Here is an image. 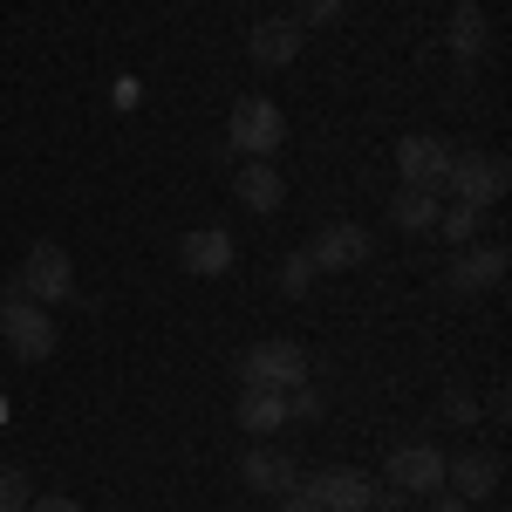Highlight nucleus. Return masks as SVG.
I'll return each mask as SVG.
<instances>
[{
    "instance_id": "1",
    "label": "nucleus",
    "mask_w": 512,
    "mask_h": 512,
    "mask_svg": "<svg viewBox=\"0 0 512 512\" xmlns=\"http://www.w3.org/2000/svg\"><path fill=\"white\" fill-rule=\"evenodd\" d=\"M7 294H28V301H41V308L76 301V260H69L55 239H35V246H28V260H21L14 280H7Z\"/></svg>"
},
{
    "instance_id": "2",
    "label": "nucleus",
    "mask_w": 512,
    "mask_h": 512,
    "mask_svg": "<svg viewBox=\"0 0 512 512\" xmlns=\"http://www.w3.org/2000/svg\"><path fill=\"white\" fill-rule=\"evenodd\" d=\"M506 185H512V164L499 158V151H451L444 192L458 198V205H485V212H499Z\"/></svg>"
},
{
    "instance_id": "3",
    "label": "nucleus",
    "mask_w": 512,
    "mask_h": 512,
    "mask_svg": "<svg viewBox=\"0 0 512 512\" xmlns=\"http://www.w3.org/2000/svg\"><path fill=\"white\" fill-rule=\"evenodd\" d=\"M280 144H287V117H280L267 96H239L233 117H226V151H239V158H274Z\"/></svg>"
},
{
    "instance_id": "4",
    "label": "nucleus",
    "mask_w": 512,
    "mask_h": 512,
    "mask_svg": "<svg viewBox=\"0 0 512 512\" xmlns=\"http://www.w3.org/2000/svg\"><path fill=\"white\" fill-rule=\"evenodd\" d=\"M0 342L14 362H48L55 355V315H41V301H28V294H7L0 301Z\"/></svg>"
},
{
    "instance_id": "5",
    "label": "nucleus",
    "mask_w": 512,
    "mask_h": 512,
    "mask_svg": "<svg viewBox=\"0 0 512 512\" xmlns=\"http://www.w3.org/2000/svg\"><path fill=\"white\" fill-rule=\"evenodd\" d=\"M239 376L260 383V390H294V383H308V349L301 342H253Z\"/></svg>"
},
{
    "instance_id": "6",
    "label": "nucleus",
    "mask_w": 512,
    "mask_h": 512,
    "mask_svg": "<svg viewBox=\"0 0 512 512\" xmlns=\"http://www.w3.org/2000/svg\"><path fill=\"white\" fill-rule=\"evenodd\" d=\"M451 151H458V144H444L437 130H410V137L396 144V171H403V185H417V192H444Z\"/></svg>"
},
{
    "instance_id": "7",
    "label": "nucleus",
    "mask_w": 512,
    "mask_h": 512,
    "mask_svg": "<svg viewBox=\"0 0 512 512\" xmlns=\"http://www.w3.org/2000/svg\"><path fill=\"white\" fill-rule=\"evenodd\" d=\"M383 478H390L403 499H431V492H444V451L437 444H396Z\"/></svg>"
},
{
    "instance_id": "8",
    "label": "nucleus",
    "mask_w": 512,
    "mask_h": 512,
    "mask_svg": "<svg viewBox=\"0 0 512 512\" xmlns=\"http://www.w3.org/2000/svg\"><path fill=\"white\" fill-rule=\"evenodd\" d=\"M499 478H506V458L499 451H458V458H444V492H458L465 506L492 499Z\"/></svg>"
},
{
    "instance_id": "9",
    "label": "nucleus",
    "mask_w": 512,
    "mask_h": 512,
    "mask_svg": "<svg viewBox=\"0 0 512 512\" xmlns=\"http://www.w3.org/2000/svg\"><path fill=\"white\" fill-rule=\"evenodd\" d=\"M369 253H376V246H369V233H362V226H349V219L321 226V233H315V246H308L315 274H355V267H362Z\"/></svg>"
},
{
    "instance_id": "10",
    "label": "nucleus",
    "mask_w": 512,
    "mask_h": 512,
    "mask_svg": "<svg viewBox=\"0 0 512 512\" xmlns=\"http://www.w3.org/2000/svg\"><path fill=\"white\" fill-rule=\"evenodd\" d=\"M301 41H308V28H301L294 14H274V21H253L246 55H253V69H287V62L301 55Z\"/></svg>"
},
{
    "instance_id": "11",
    "label": "nucleus",
    "mask_w": 512,
    "mask_h": 512,
    "mask_svg": "<svg viewBox=\"0 0 512 512\" xmlns=\"http://www.w3.org/2000/svg\"><path fill=\"white\" fill-rule=\"evenodd\" d=\"M308 492H315V506L321 512H369V478L355 472V465H328V472H315V478H301Z\"/></svg>"
},
{
    "instance_id": "12",
    "label": "nucleus",
    "mask_w": 512,
    "mask_h": 512,
    "mask_svg": "<svg viewBox=\"0 0 512 512\" xmlns=\"http://www.w3.org/2000/svg\"><path fill=\"white\" fill-rule=\"evenodd\" d=\"M506 246H499V239H492V246H465V253H458V260H451V294H485V287H499V280H506Z\"/></svg>"
},
{
    "instance_id": "13",
    "label": "nucleus",
    "mask_w": 512,
    "mask_h": 512,
    "mask_svg": "<svg viewBox=\"0 0 512 512\" xmlns=\"http://www.w3.org/2000/svg\"><path fill=\"white\" fill-rule=\"evenodd\" d=\"M178 260H185L192 274L219 280L239 260V246H233V233H226V226H192V233H185V246H178Z\"/></svg>"
},
{
    "instance_id": "14",
    "label": "nucleus",
    "mask_w": 512,
    "mask_h": 512,
    "mask_svg": "<svg viewBox=\"0 0 512 512\" xmlns=\"http://www.w3.org/2000/svg\"><path fill=\"white\" fill-rule=\"evenodd\" d=\"M233 198L246 205V212H260V219H267V212H280V198H287V178H280L267 158H246L233 171Z\"/></svg>"
},
{
    "instance_id": "15",
    "label": "nucleus",
    "mask_w": 512,
    "mask_h": 512,
    "mask_svg": "<svg viewBox=\"0 0 512 512\" xmlns=\"http://www.w3.org/2000/svg\"><path fill=\"white\" fill-rule=\"evenodd\" d=\"M239 485L260 492V499H280L287 485H301V472H294L287 451H246V458H239Z\"/></svg>"
},
{
    "instance_id": "16",
    "label": "nucleus",
    "mask_w": 512,
    "mask_h": 512,
    "mask_svg": "<svg viewBox=\"0 0 512 512\" xmlns=\"http://www.w3.org/2000/svg\"><path fill=\"white\" fill-rule=\"evenodd\" d=\"M485 35H492V21H485V7H478V0H458V7H451V55H458V62H465V69H472L478 55H485Z\"/></svg>"
},
{
    "instance_id": "17",
    "label": "nucleus",
    "mask_w": 512,
    "mask_h": 512,
    "mask_svg": "<svg viewBox=\"0 0 512 512\" xmlns=\"http://www.w3.org/2000/svg\"><path fill=\"white\" fill-rule=\"evenodd\" d=\"M239 424L253 437H267L287 424V390H260V383H246V396H239Z\"/></svg>"
},
{
    "instance_id": "18",
    "label": "nucleus",
    "mask_w": 512,
    "mask_h": 512,
    "mask_svg": "<svg viewBox=\"0 0 512 512\" xmlns=\"http://www.w3.org/2000/svg\"><path fill=\"white\" fill-rule=\"evenodd\" d=\"M437 192H417V185H403V192L390 198V219L403 226V233H437Z\"/></svg>"
},
{
    "instance_id": "19",
    "label": "nucleus",
    "mask_w": 512,
    "mask_h": 512,
    "mask_svg": "<svg viewBox=\"0 0 512 512\" xmlns=\"http://www.w3.org/2000/svg\"><path fill=\"white\" fill-rule=\"evenodd\" d=\"M485 219H492V212H485V205H458V198H451V205H444V212H437V233L451 239V246H472V239L485 233Z\"/></svg>"
},
{
    "instance_id": "20",
    "label": "nucleus",
    "mask_w": 512,
    "mask_h": 512,
    "mask_svg": "<svg viewBox=\"0 0 512 512\" xmlns=\"http://www.w3.org/2000/svg\"><path fill=\"white\" fill-rule=\"evenodd\" d=\"M28 499H35L28 472L21 465H0V512H28Z\"/></svg>"
},
{
    "instance_id": "21",
    "label": "nucleus",
    "mask_w": 512,
    "mask_h": 512,
    "mask_svg": "<svg viewBox=\"0 0 512 512\" xmlns=\"http://www.w3.org/2000/svg\"><path fill=\"white\" fill-rule=\"evenodd\" d=\"M315 417H321L315 383H294V390H287V424H315Z\"/></svg>"
},
{
    "instance_id": "22",
    "label": "nucleus",
    "mask_w": 512,
    "mask_h": 512,
    "mask_svg": "<svg viewBox=\"0 0 512 512\" xmlns=\"http://www.w3.org/2000/svg\"><path fill=\"white\" fill-rule=\"evenodd\" d=\"M308 287H315V260H308V253H294V260L280 267V294H308Z\"/></svg>"
},
{
    "instance_id": "23",
    "label": "nucleus",
    "mask_w": 512,
    "mask_h": 512,
    "mask_svg": "<svg viewBox=\"0 0 512 512\" xmlns=\"http://www.w3.org/2000/svg\"><path fill=\"white\" fill-rule=\"evenodd\" d=\"M444 417H451V424H478V396H465V390H444Z\"/></svg>"
},
{
    "instance_id": "24",
    "label": "nucleus",
    "mask_w": 512,
    "mask_h": 512,
    "mask_svg": "<svg viewBox=\"0 0 512 512\" xmlns=\"http://www.w3.org/2000/svg\"><path fill=\"white\" fill-rule=\"evenodd\" d=\"M335 14H342V0H301L294 21H301V28H321V21H335Z\"/></svg>"
},
{
    "instance_id": "25",
    "label": "nucleus",
    "mask_w": 512,
    "mask_h": 512,
    "mask_svg": "<svg viewBox=\"0 0 512 512\" xmlns=\"http://www.w3.org/2000/svg\"><path fill=\"white\" fill-rule=\"evenodd\" d=\"M280 512H321V506H315L308 485H287V492H280Z\"/></svg>"
},
{
    "instance_id": "26",
    "label": "nucleus",
    "mask_w": 512,
    "mask_h": 512,
    "mask_svg": "<svg viewBox=\"0 0 512 512\" xmlns=\"http://www.w3.org/2000/svg\"><path fill=\"white\" fill-rule=\"evenodd\" d=\"M28 512H82L76 499H62V492H48V499H28Z\"/></svg>"
},
{
    "instance_id": "27",
    "label": "nucleus",
    "mask_w": 512,
    "mask_h": 512,
    "mask_svg": "<svg viewBox=\"0 0 512 512\" xmlns=\"http://www.w3.org/2000/svg\"><path fill=\"white\" fill-rule=\"evenodd\" d=\"M431 512H472V506H465L458 492H431Z\"/></svg>"
}]
</instances>
